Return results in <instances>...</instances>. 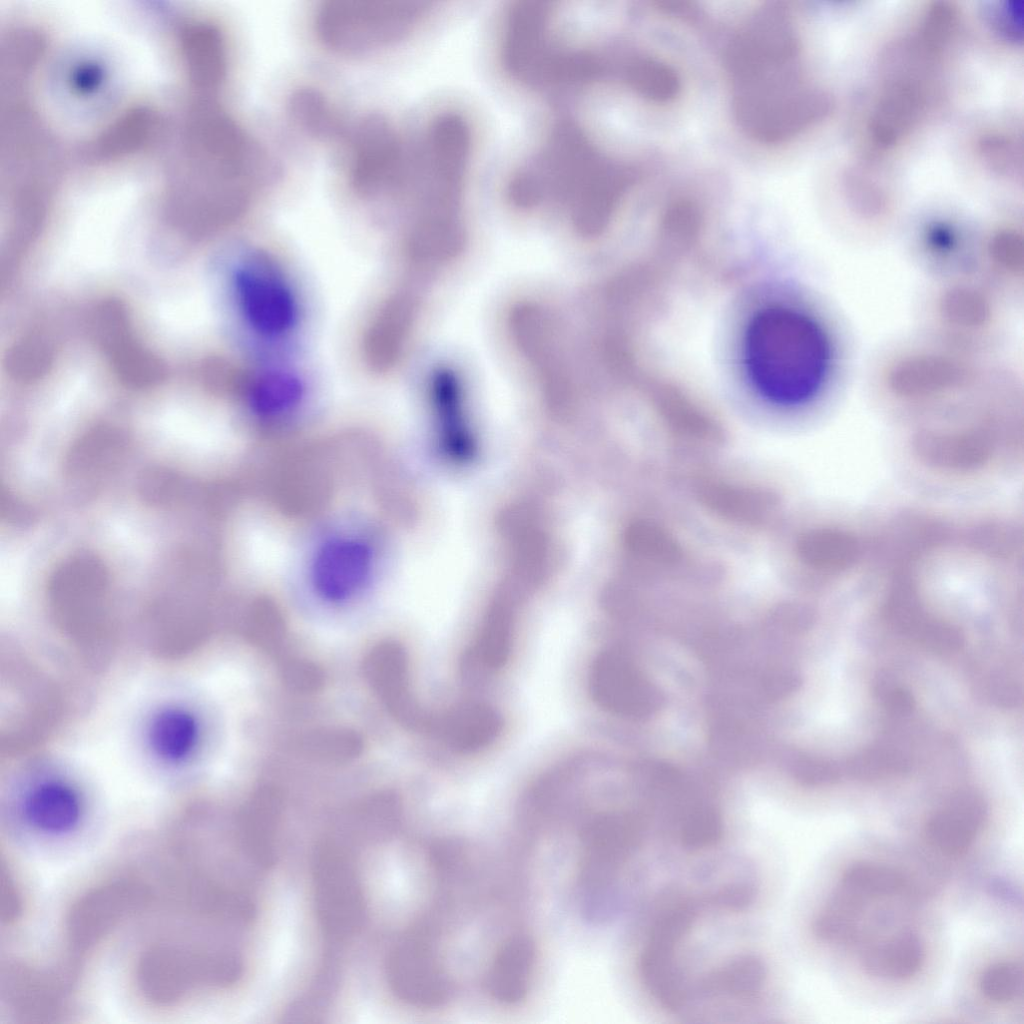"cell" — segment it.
<instances>
[{"instance_id": "cell-28", "label": "cell", "mask_w": 1024, "mask_h": 1024, "mask_svg": "<svg viewBox=\"0 0 1024 1024\" xmlns=\"http://www.w3.org/2000/svg\"><path fill=\"white\" fill-rule=\"evenodd\" d=\"M863 170L852 171L846 181L853 202L864 213L877 215L889 205V195L883 184Z\"/></svg>"}, {"instance_id": "cell-15", "label": "cell", "mask_w": 1024, "mask_h": 1024, "mask_svg": "<svg viewBox=\"0 0 1024 1024\" xmlns=\"http://www.w3.org/2000/svg\"><path fill=\"white\" fill-rule=\"evenodd\" d=\"M23 815L37 831L51 836L75 830L83 816L82 798L70 783L46 779L25 796Z\"/></svg>"}, {"instance_id": "cell-6", "label": "cell", "mask_w": 1024, "mask_h": 1024, "mask_svg": "<svg viewBox=\"0 0 1024 1024\" xmlns=\"http://www.w3.org/2000/svg\"><path fill=\"white\" fill-rule=\"evenodd\" d=\"M909 891V880L900 870L879 862L857 861L842 872L816 913L813 933L826 942L854 940L872 905Z\"/></svg>"}, {"instance_id": "cell-5", "label": "cell", "mask_w": 1024, "mask_h": 1024, "mask_svg": "<svg viewBox=\"0 0 1024 1024\" xmlns=\"http://www.w3.org/2000/svg\"><path fill=\"white\" fill-rule=\"evenodd\" d=\"M429 9L419 1L329 0L313 16L317 41L344 57L371 55L403 41L422 23Z\"/></svg>"}, {"instance_id": "cell-27", "label": "cell", "mask_w": 1024, "mask_h": 1024, "mask_svg": "<svg viewBox=\"0 0 1024 1024\" xmlns=\"http://www.w3.org/2000/svg\"><path fill=\"white\" fill-rule=\"evenodd\" d=\"M942 310L950 323L964 328L980 327L989 317L987 300L970 288H956L948 292L942 300Z\"/></svg>"}, {"instance_id": "cell-25", "label": "cell", "mask_w": 1024, "mask_h": 1024, "mask_svg": "<svg viewBox=\"0 0 1024 1024\" xmlns=\"http://www.w3.org/2000/svg\"><path fill=\"white\" fill-rule=\"evenodd\" d=\"M1024 971L1020 961L1002 959L990 963L981 972L978 986L987 1000L1009 1004L1022 994Z\"/></svg>"}, {"instance_id": "cell-24", "label": "cell", "mask_w": 1024, "mask_h": 1024, "mask_svg": "<svg viewBox=\"0 0 1024 1024\" xmlns=\"http://www.w3.org/2000/svg\"><path fill=\"white\" fill-rule=\"evenodd\" d=\"M979 161L998 176L1016 178L1022 170V144L1015 131L1002 126L984 129L976 138Z\"/></svg>"}, {"instance_id": "cell-2", "label": "cell", "mask_w": 1024, "mask_h": 1024, "mask_svg": "<svg viewBox=\"0 0 1024 1024\" xmlns=\"http://www.w3.org/2000/svg\"><path fill=\"white\" fill-rule=\"evenodd\" d=\"M960 29L956 5L932 2L885 49L863 125L874 156L905 143L934 113L945 93Z\"/></svg>"}, {"instance_id": "cell-7", "label": "cell", "mask_w": 1024, "mask_h": 1024, "mask_svg": "<svg viewBox=\"0 0 1024 1024\" xmlns=\"http://www.w3.org/2000/svg\"><path fill=\"white\" fill-rule=\"evenodd\" d=\"M340 143L347 183L360 197L386 193L409 177L411 165L402 139L381 115L370 114L349 125Z\"/></svg>"}, {"instance_id": "cell-19", "label": "cell", "mask_w": 1024, "mask_h": 1024, "mask_svg": "<svg viewBox=\"0 0 1024 1024\" xmlns=\"http://www.w3.org/2000/svg\"><path fill=\"white\" fill-rule=\"evenodd\" d=\"M288 113L299 131L318 142L339 144L349 127L333 101L314 87L296 89L289 98Z\"/></svg>"}, {"instance_id": "cell-1", "label": "cell", "mask_w": 1024, "mask_h": 1024, "mask_svg": "<svg viewBox=\"0 0 1024 1024\" xmlns=\"http://www.w3.org/2000/svg\"><path fill=\"white\" fill-rule=\"evenodd\" d=\"M802 36L763 29L740 38L724 59L734 119L751 141L779 146L817 127L831 96L807 72Z\"/></svg>"}, {"instance_id": "cell-12", "label": "cell", "mask_w": 1024, "mask_h": 1024, "mask_svg": "<svg viewBox=\"0 0 1024 1024\" xmlns=\"http://www.w3.org/2000/svg\"><path fill=\"white\" fill-rule=\"evenodd\" d=\"M986 816L987 807L981 797L969 792L958 793L927 817L923 827L925 840L941 854L959 857L978 839Z\"/></svg>"}, {"instance_id": "cell-13", "label": "cell", "mask_w": 1024, "mask_h": 1024, "mask_svg": "<svg viewBox=\"0 0 1024 1024\" xmlns=\"http://www.w3.org/2000/svg\"><path fill=\"white\" fill-rule=\"evenodd\" d=\"M914 449L926 465L943 471H970L986 464L995 449L992 434L980 427L926 430L914 440Z\"/></svg>"}, {"instance_id": "cell-20", "label": "cell", "mask_w": 1024, "mask_h": 1024, "mask_svg": "<svg viewBox=\"0 0 1024 1024\" xmlns=\"http://www.w3.org/2000/svg\"><path fill=\"white\" fill-rule=\"evenodd\" d=\"M965 369L939 356L913 357L899 363L891 373V386L905 397H921L962 382Z\"/></svg>"}, {"instance_id": "cell-26", "label": "cell", "mask_w": 1024, "mask_h": 1024, "mask_svg": "<svg viewBox=\"0 0 1024 1024\" xmlns=\"http://www.w3.org/2000/svg\"><path fill=\"white\" fill-rule=\"evenodd\" d=\"M512 638L509 620L501 614L493 616L484 625L475 642L476 656L485 667L500 668L510 657Z\"/></svg>"}, {"instance_id": "cell-30", "label": "cell", "mask_w": 1024, "mask_h": 1024, "mask_svg": "<svg viewBox=\"0 0 1024 1024\" xmlns=\"http://www.w3.org/2000/svg\"><path fill=\"white\" fill-rule=\"evenodd\" d=\"M1 913L2 919L11 923L15 921L21 911L20 896L17 892L11 875L2 867L1 873Z\"/></svg>"}, {"instance_id": "cell-23", "label": "cell", "mask_w": 1024, "mask_h": 1024, "mask_svg": "<svg viewBox=\"0 0 1024 1024\" xmlns=\"http://www.w3.org/2000/svg\"><path fill=\"white\" fill-rule=\"evenodd\" d=\"M803 559L815 569L841 572L858 558L857 539L841 529L821 528L808 533L800 543Z\"/></svg>"}, {"instance_id": "cell-4", "label": "cell", "mask_w": 1024, "mask_h": 1024, "mask_svg": "<svg viewBox=\"0 0 1024 1024\" xmlns=\"http://www.w3.org/2000/svg\"><path fill=\"white\" fill-rule=\"evenodd\" d=\"M743 357L756 392L785 408L817 397L832 365L831 344L822 325L786 305L767 306L754 314L745 330Z\"/></svg>"}, {"instance_id": "cell-14", "label": "cell", "mask_w": 1024, "mask_h": 1024, "mask_svg": "<svg viewBox=\"0 0 1024 1024\" xmlns=\"http://www.w3.org/2000/svg\"><path fill=\"white\" fill-rule=\"evenodd\" d=\"M537 951L525 931L509 934L496 948L484 975L486 991L498 1002L516 1004L525 999L534 978Z\"/></svg>"}, {"instance_id": "cell-21", "label": "cell", "mask_w": 1024, "mask_h": 1024, "mask_svg": "<svg viewBox=\"0 0 1024 1024\" xmlns=\"http://www.w3.org/2000/svg\"><path fill=\"white\" fill-rule=\"evenodd\" d=\"M637 683L628 664L615 652L601 653L589 674V690L601 707L617 713L633 709Z\"/></svg>"}, {"instance_id": "cell-17", "label": "cell", "mask_w": 1024, "mask_h": 1024, "mask_svg": "<svg viewBox=\"0 0 1024 1024\" xmlns=\"http://www.w3.org/2000/svg\"><path fill=\"white\" fill-rule=\"evenodd\" d=\"M503 728L501 715L484 703H467L449 709L437 719L444 743L461 753L479 751L493 743Z\"/></svg>"}, {"instance_id": "cell-29", "label": "cell", "mask_w": 1024, "mask_h": 1024, "mask_svg": "<svg viewBox=\"0 0 1024 1024\" xmlns=\"http://www.w3.org/2000/svg\"><path fill=\"white\" fill-rule=\"evenodd\" d=\"M992 252L996 261L1007 269L1016 271L1022 263L1021 237L1011 230L999 232L992 241Z\"/></svg>"}, {"instance_id": "cell-9", "label": "cell", "mask_w": 1024, "mask_h": 1024, "mask_svg": "<svg viewBox=\"0 0 1024 1024\" xmlns=\"http://www.w3.org/2000/svg\"><path fill=\"white\" fill-rule=\"evenodd\" d=\"M373 570L370 543L357 534H337L325 540L314 554L312 585L321 599L340 604L365 589Z\"/></svg>"}, {"instance_id": "cell-3", "label": "cell", "mask_w": 1024, "mask_h": 1024, "mask_svg": "<svg viewBox=\"0 0 1024 1024\" xmlns=\"http://www.w3.org/2000/svg\"><path fill=\"white\" fill-rule=\"evenodd\" d=\"M528 166L515 172L509 195L519 207L564 203L582 233L596 234L610 222L638 171L603 154L583 128L559 120Z\"/></svg>"}, {"instance_id": "cell-11", "label": "cell", "mask_w": 1024, "mask_h": 1024, "mask_svg": "<svg viewBox=\"0 0 1024 1024\" xmlns=\"http://www.w3.org/2000/svg\"><path fill=\"white\" fill-rule=\"evenodd\" d=\"M145 890L132 883H114L89 893L72 908L67 937L74 952H85L117 922L142 904Z\"/></svg>"}, {"instance_id": "cell-10", "label": "cell", "mask_w": 1024, "mask_h": 1024, "mask_svg": "<svg viewBox=\"0 0 1024 1024\" xmlns=\"http://www.w3.org/2000/svg\"><path fill=\"white\" fill-rule=\"evenodd\" d=\"M205 955L188 944L163 943L143 955L138 969L143 994L155 1003L184 998L205 977Z\"/></svg>"}, {"instance_id": "cell-18", "label": "cell", "mask_w": 1024, "mask_h": 1024, "mask_svg": "<svg viewBox=\"0 0 1024 1024\" xmlns=\"http://www.w3.org/2000/svg\"><path fill=\"white\" fill-rule=\"evenodd\" d=\"M200 724L188 708L170 705L159 710L149 723L147 740L152 752L163 762L177 765L195 753L200 742Z\"/></svg>"}, {"instance_id": "cell-16", "label": "cell", "mask_w": 1024, "mask_h": 1024, "mask_svg": "<svg viewBox=\"0 0 1024 1024\" xmlns=\"http://www.w3.org/2000/svg\"><path fill=\"white\" fill-rule=\"evenodd\" d=\"M925 960L921 937L910 929H899L870 943L862 953L861 965L872 977L904 981L917 975Z\"/></svg>"}, {"instance_id": "cell-22", "label": "cell", "mask_w": 1024, "mask_h": 1024, "mask_svg": "<svg viewBox=\"0 0 1024 1024\" xmlns=\"http://www.w3.org/2000/svg\"><path fill=\"white\" fill-rule=\"evenodd\" d=\"M622 74L629 89L649 103L668 104L680 95L678 72L658 57L634 56L625 62Z\"/></svg>"}, {"instance_id": "cell-8", "label": "cell", "mask_w": 1024, "mask_h": 1024, "mask_svg": "<svg viewBox=\"0 0 1024 1024\" xmlns=\"http://www.w3.org/2000/svg\"><path fill=\"white\" fill-rule=\"evenodd\" d=\"M238 300L251 328L269 338L286 336L298 319L293 287L275 259L256 252L240 267L236 280Z\"/></svg>"}]
</instances>
